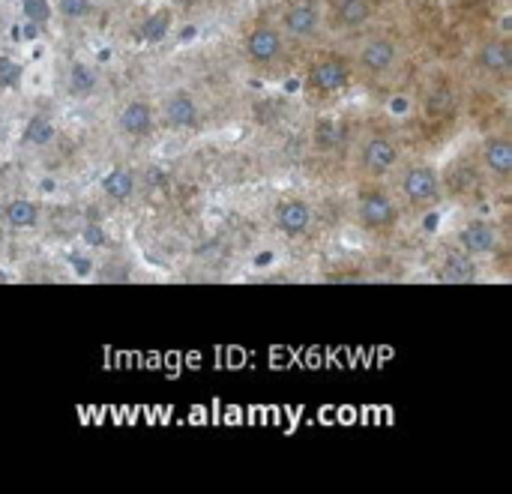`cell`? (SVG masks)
<instances>
[{"instance_id": "obj_1", "label": "cell", "mask_w": 512, "mask_h": 494, "mask_svg": "<svg viewBox=\"0 0 512 494\" xmlns=\"http://www.w3.org/2000/svg\"><path fill=\"white\" fill-rule=\"evenodd\" d=\"M357 219H360V225H366L372 231H384V228L396 225L399 204L387 192H381V189L363 192L360 201H357Z\"/></svg>"}, {"instance_id": "obj_2", "label": "cell", "mask_w": 512, "mask_h": 494, "mask_svg": "<svg viewBox=\"0 0 512 494\" xmlns=\"http://www.w3.org/2000/svg\"><path fill=\"white\" fill-rule=\"evenodd\" d=\"M243 51H246V57H249L252 63L270 66V63H276V60L282 57V51H285V33H282L276 24H258V27L246 36Z\"/></svg>"}, {"instance_id": "obj_3", "label": "cell", "mask_w": 512, "mask_h": 494, "mask_svg": "<svg viewBox=\"0 0 512 494\" xmlns=\"http://www.w3.org/2000/svg\"><path fill=\"white\" fill-rule=\"evenodd\" d=\"M321 27V12L312 0H291L282 12L279 30L294 36V39H309Z\"/></svg>"}, {"instance_id": "obj_4", "label": "cell", "mask_w": 512, "mask_h": 494, "mask_svg": "<svg viewBox=\"0 0 512 494\" xmlns=\"http://www.w3.org/2000/svg\"><path fill=\"white\" fill-rule=\"evenodd\" d=\"M438 192H441V180H438V171L432 165H414L405 171L402 177V195L411 201V204H432L438 201Z\"/></svg>"}, {"instance_id": "obj_5", "label": "cell", "mask_w": 512, "mask_h": 494, "mask_svg": "<svg viewBox=\"0 0 512 494\" xmlns=\"http://www.w3.org/2000/svg\"><path fill=\"white\" fill-rule=\"evenodd\" d=\"M360 162L369 174H387L399 162V147L387 135H369L360 147Z\"/></svg>"}, {"instance_id": "obj_6", "label": "cell", "mask_w": 512, "mask_h": 494, "mask_svg": "<svg viewBox=\"0 0 512 494\" xmlns=\"http://www.w3.org/2000/svg\"><path fill=\"white\" fill-rule=\"evenodd\" d=\"M351 84V66L345 60L327 57L309 69V87L315 93H339Z\"/></svg>"}, {"instance_id": "obj_7", "label": "cell", "mask_w": 512, "mask_h": 494, "mask_svg": "<svg viewBox=\"0 0 512 494\" xmlns=\"http://www.w3.org/2000/svg\"><path fill=\"white\" fill-rule=\"evenodd\" d=\"M396 63H399V45H396L393 39H387V36H372V39L363 42V48H360V66H363L366 72L381 75V72L393 69Z\"/></svg>"}, {"instance_id": "obj_8", "label": "cell", "mask_w": 512, "mask_h": 494, "mask_svg": "<svg viewBox=\"0 0 512 494\" xmlns=\"http://www.w3.org/2000/svg\"><path fill=\"white\" fill-rule=\"evenodd\" d=\"M273 219L285 237H303L312 228V207L303 198H288L276 207Z\"/></svg>"}, {"instance_id": "obj_9", "label": "cell", "mask_w": 512, "mask_h": 494, "mask_svg": "<svg viewBox=\"0 0 512 494\" xmlns=\"http://www.w3.org/2000/svg\"><path fill=\"white\" fill-rule=\"evenodd\" d=\"M201 120V108L189 90H174L165 99V123L171 129H195Z\"/></svg>"}, {"instance_id": "obj_10", "label": "cell", "mask_w": 512, "mask_h": 494, "mask_svg": "<svg viewBox=\"0 0 512 494\" xmlns=\"http://www.w3.org/2000/svg\"><path fill=\"white\" fill-rule=\"evenodd\" d=\"M117 126L123 135L129 138H144L153 132V108L144 102V99H132L120 108L117 114Z\"/></svg>"}, {"instance_id": "obj_11", "label": "cell", "mask_w": 512, "mask_h": 494, "mask_svg": "<svg viewBox=\"0 0 512 494\" xmlns=\"http://www.w3.org/2000/svg\"><path fill=\"white\" fill-rule=\"evenodd\" d=\"M459 240L468 255H492L498 249V228L486 219H474L459 231Z\"/></svg>"}, {"instance_id": "obj_12", "label": "cell", "mask_w": 512, "mask_h": 494, "mask_svg": "<svg viewBox=\"0 0 512 494\" xmlns=\"http://www.w3.org/2000/svg\"><path fill=\"white\" fill-rule=\"evenodd\" d=\"M483 162L495 177L512 174V141L510 138H489L483 144Z\"/></svg>"}, {"instance_id": "obj_13", "label": "cell", "mask_w": 512, "mask_h": 494, "mask_svg": "<svg viewBox=\"0 0 512 494\" xmlns=\"http://www.w3.org/2000/svg\"><path fill=\"white\" fill-rule=\"evenodd\" d=\"M102 192H105V198H111V201H117V204L129 201V198L135 195V174H132L129 168H123V165L111 168V171L102 177Z\"/></svg>"}, {"instance_id": "obj_14", "label": "cell", "mask_w": 512, "mask_h": 494, "mask_svg": "<svg viewBox=\"0 0 512 494\" xmlns=\"http://www.w3.org/2000/svg\"><path fill=\"white\" fill-rule=\"evenodd\" d=\"M3 222H6L9 228H18V231L36 228V222H39V207H36L33 201H27V198H12V201L3 207Z\"/></svg>"}, {"instance_id": "obj_15", "label": "cell", "mask_w": 512, "mask_h": 494, "mask_svg": "<svg viewBox=\"0 0 512 494\" xmlns=\"http://www.w3.org/2000/svg\"><path fill=\"white\" fill-rule=\"evenodd\" d=\"M333 18L339 27H360L372 18V3L369 0H336Z\"/></svg>"}, {"instance_id": "obj_16", "label": "cell", "mask_w": 512, "mask_h": 494, "mask_svg": "<svg viewBox=\"0 0 512 494\" xmlns=\"http://www.w3.org/2000/svg\"><path fill=\"white\" fill-rule=\"evenodd\" d=\"M477 63L486 72H507V66H510V45L501 42V39L483 42L480 51H477Z\"/></svg>"}, {"instance_id": "obj_17", "label": "cell", "mask_w": 512, "mask_h": 494, "mask_svg": "<svg viewBox=\"0 0 512 494\" xmlns=\"http://www.w3.org/2000/svg\"><path fill=\"white\" fill-rule=\"evenodd\" d=\"M69 90L75 93V96H90L96 87H99V75H96V69L90 66V63H84V60H75L72 66H69Z\"/></svg>"}, {"instance_id": "obj_18", "label": "cell", "mask_w": 512, "mask_h": 494, "mask_svg": "<svg viewBox=\"0 0 512 494\" xmlns=\"http://www.w3.org/2000/svg\"><path fill=\"white\" fill-rule=\"evenodd\" d=\"M54 135H57V129L45 114H33L24 126V144H33V147H48L54 141Z\"/></svg>"}, {"instance_id": "obj_19", "label": "cell", "mask_w": 512, "mask_h": 494, "mask_svg": "<svg viewBox=\"0 0 512 494\" xmlns=\"http://www.w3.org/2000/svg\"><path fill=\"white\" fill-rule=\"evenodd\" d=\"M171 33V12L168 9H156L153 15H147L141 21V39L144 42H162Z\"/></svg>"}, {"instance_id": "obj_20", "label": "cell", "mask_w": 512, "mask_h": 494, "mask_svg": "<svg viewBox=\"0 0 512 494\" xmlns=\"http://www.w3.org/2000/svg\"><path fill=\"white\" fill-rule=\"evenodd\" d=\"M444 276H447L450 282H471V279L477 276V270H474V261H471V258H465V255H450L447 264H444Z\"/></svg>"}, {"instance_id": "obj_21", "label": "cell", "mask_w": 512, "mask_h": 494, "mask_svg": "<svg viewBox=\"0 0 512 494\" xmlns=\"http://www.w3.org/2000/svg\"><path fill=\"white\" fill-rule=\"evenodd\" d=\"M21 12L30 24H45L51 18V3L48 0H21Z\"/></svg>"}, {"instance_id": "obj_22", "label": "cell", "mask_w": 512, "mask_h": 494, "mask_svg": "<svg viewBox=\"0 0 512 494\" xmlns=\"http://www.w3.org/2000/svg\"><path fill=\"white\" fill-rule=\"evenodd\" d=\"M93 9V0H57V12L69 21H81L87 18Z\"/></svg>"}, {"instance_id": "obj_23", "label": "cell", "mask_w": 512, "mask_h": 494, "mask_svg": "<svg viewBox=\"0 0 512 494\" xmlns=\"http://www.w3.org/2000/svg\"><path fill=\"white\" fill-rule=\"evenodd\" d=\"M21 63L12 60V57H0V87H18L21 84Z\"/></svg>"}, {"instance_id": "obj_24", "label": "cell", "mask_w": 512, "mask_h": 494, "mask_svg": "<svg viewBox=\"0 0 512 494\" xmlns=\"http://www.w3.org/2000/svg\"><path fill=\"white\" fill-rule=\"evenodd\" d=\"M315 144H318V150H330L336 144V123L333 120H318Z\"/></svg>"}, {"instance_id": "obj_25", "label": "cell", "mask_w": 512, "mask_h": 494, "mask_svg": "<svg viewBox=\"0 0 512 494\" xmlns=\"http://www.w3.org/2000/svg\"><path fill=\"white\" fill-rule=\"evenodd\" d=\"M81 243H87V246H105L108 243V231L102 228V225H96V222H90V225H84L81 228Z\"/></svg>"}, {"instance_id": "obj_26", "label": "cell", "mask_w": 512, "mask_h": 494, "mask_svg": "<svg viewBox=\"0 0 512 494\" xmlns=\"http://www.w3.org/2000/svg\"><path fill=\"white\" fill-rule=\"evenodd\" d=\"M69 267H72V273L78 279H87L93 273V258H87V255H69Z\"/></svg>"}, {"instance_id": "obj_27", "label": "cell", "mask_w": 512, "mask_h": 494, "mask_svg": "<svg viewBox=\"0 0 512 494\" xmlns=\"http://www.w3.org/2000/svg\"><path fill=\"white\" fill-rule=\"evenodd\" d=\"M267 264H273V252H261V255L255 258V267H267Z\"/></svg>"}, {"instance_id": "obj_28", "label": "cell", "mask_w": 512, "mask_h": 494, "mask_svg": "<svg viewBox=\"0 0 512 494\" xmlns=\"http://www.w3.org/2000/svg\"><path fill=\"white\" fill-rule=\"evenodd\" d=\"M54 189H57L54 180H42V192H54Z\"/></svg>"}]
</instances>
